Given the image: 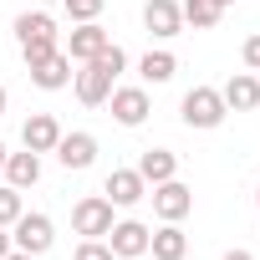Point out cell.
<instances>
[{
    "label": "cell",
    "mask_w": 260,
    "mask_h": 260,
    "mask_svg": "<svg viewBox=\"0 0 260 260\" xmlns=\"http://www.w3.org/2000/svg\"><path fill=\"white\" fill-rule=\"evenodd\" d=\"M16 36H21V56L26 61H41V56H51L56 51V26H51V16H21L16 21Z\"/></svg>",
    "instance_id": "obj_1"
},
{
    "label": "cell",
    "mask_w": 260,
    "mask_h": 260,
    "mask_svg": "<svg viewBox=\"0 0 260 260\" xmlns=\"http://www.w3.org/2000/svg\"><path fill=\"white\" fill-rule=\"evenodd\" d=\"M224 97L214 92V87H194V92H184V122L189 127H219L224 122Z\"/></svg>",
    "instance_id": "obj_2"
},
{
    "label": "cell",
    "mask_w": 260,
    "mask_h": 260,
    "mask_svg": "<svg viewBox=\"0 0 260 260\" xmlns=\"http://www.w3.org/2000/svg\"><path fill=\"white\" fill-rule=\"evenodd\" d=\"M72 224H77V235L97 240V235H107V230H112V204H107L102 194H92V199H82V204L72 209Z\"/></svg>",
    "instance_id": "obj_3"
},
{
    "label": "cell",
    "mask_w": 260,
    "mask_h": 260,
    "mask_svg": "<svg viewBox=\"0 0 260 260\" xmlns=\"http://www.w3.org/2000/svg\"><path fill=\"white\" fill-rule=\"evenodd\" d=\"M51 240H56V230H51L46 214H21V219H16V250H26V255H46Z\"/></svg>",
    "instance_id": "obj_4"
},
{
    "label": "cell",
    "mask_w": 260,
    "mask_h": 260,
    "mask_svg": "<svg viewBox=\"0 0 260 260\" xmlns=\"http://www.w3.org/2000/svg\"><path fill=\"white\" fill-rule=\"evenodd\" d=\"M153 209H158V219H184L189 209H194V194L179 184V179H164V184H153Z\"/></svg>",
    "instance_id": "obj_5"
},
{
    "label": "cell",
    "mask_w": 260,
    "mask_h": 260,
    "mask_svg": "<svg viewBox=\"0 0 260 260\" xmlns=\"http://www.w3.org/2000/svg\"><path fill=\"white\" fill-rule=\"evenodd\" d=\"M107 245H112V255H117V260L148 255V224H138V219H122V224H112V230H107Z\"/></svg>",
    "instance_id": "obj_6"
},
{
    "label": "cell",
    "mask_w": 260,
    "mask_h": 260,
    "mask_svg": "<svg viewBox=\"0 0 260 260\" xmlns=\"http://www.w3.org/2000/svg\"><path fill=\"white\" fill-rule=\"evenodd\" d=\"M51 153H56L67 169H92V158H97V138H92V133H61Z\"/></svg>",
    "instance_id": "obj_7"
},
{
    "label": "cell",
    "mask_w": 260,
    "mask_h": 260,
    "mask_svg": "<svg viewBox=\"0 0 260 260\" xmlns=\"http://www.w3.org/2000/svg\"><path fill=\"white\" fill-rule=\"evenodd\" d=\"M21 138H26V148H31V153H51V148H56V138H61V122H56L51 112H31V117H26V127H21Z\"/></svg>",
    "instance_id": "obj_8"
},
{
    "label": "cell",
    "mask_w": 260,
    "mask_h": 260,
    "mask_svg": "<svg viewBox=\"0 0 260 260\" xmlns=\"http://www.w3.org/2000/svg\"><path fill=\"white\" fill-rule=\"evenodd\" d=\"M143 194H148V184H143L138 169H112L107 174V204H122L127 209V204H138Z\"/></svg>",
    "instance_id": "obj_9"
},
{
    "label": "cell",
    "mask_w": 260,
    "mask_h": 260,
    "mask_svg": "<svg viewBox=\"0 0 260 260\" xmlns=\"http://www.w3.org/2000/svg\"><path fill=\"white\" fill-rule=\"evenodd\" d=\"M112 117H117L122 127H138V122L148 117V92H143V87H117V92H112Z\"/></svg>",
    "instance_id": "obj_10"
},
{
    "label": "cell",
    "mask_w": 260,
    "mask_h": 260,
    "mask_svg": "<svg viewBox=\"0 0 260 260\" xmlns=\"http://www.w3.org/2000/svg\"><path fill=\"white\" fill-rule=\"evenodd\" d=\"M143 26L153 36H179L184 31V11L174 6V0H148V6H143Z\"/></svg>",
    "instance_id": "obj_11"
},
{
    "label": "cell",
    "mask_w": 260,
    "mask_h": 260,
    "mask_svg": "<svg viewBox=\"0 0 260 260\" xmlns=\"http://www.w3.org/2000/svg\"><path fill=\"white\" fill-rule=\"evenodd\" d=\"M31 82H36V87H46V92H56V87H67V82H72V56H61V51H51V56H41V61H31Z\"/></svg>",
    "instance_id": "obj_12"
},
{
    "label": "cell",
    "mask_w": 260,
    "mask_h": 260,
    "mask_svg": "<svg viewBox=\"0 0 260 260\" xmlns=\"http://www.w3.org/2000/svg\"><path fill=\"white\" fill-rule=\"evenodd\" d=\"M77 97H82L87 107H102V102L112 97V77H107L97 61H87V67L77 72Z\"/></svg>",
    "instance_id": "obj_13"
},
{
    "label": "cell",
    "mask_w": 260,
    "mask_h": 260,
    "mask_svg": "<svg viewBox=\"0 0 260 260\" xmlns=\"http://www.w3.org/2000/svg\"><path fill=\"white\" fill-rule=\"evenodd\" d=\"M224 107H235V112H250V107H260V82L250 77V72H235L230 82H224Z\"/></svg>",
    "instance_id": "obj_14"
},
{
    "label": "cell",
    "mask_w": 260,
    "mask_h": 260,
    "mask_svg": "<svg viewBox=\"0 0 260 260\" xmlns=\"http://www.w3.org/2000/svg\"><path fill=\"white\" fill-rule=\"evenodd\" d=\"M102 46H107V31H102L97 21H82V26L72 31V46H67V56H72V61H92Z\"/></svg>",
    "instance_id": "obj_15"
},
{
    "label": "cell",
    "mask_w": 260,
    "mask_h": 260,
    "mask_svg": "<svg viewBox=\"0 0 260 260\" xmlns=\"http://www.w3.org/2000/svg\"><path fill=\"white\" fill-rule=\"evenodd\" d=\"M148 250H153V260H184L189 240H184V230H179L174 219H164V230L148 235Z\"/></svg>",
    "instance_id": "obj_16"
},
{
    "label": "cell",
    "mask_w": 260,
    "mask_h": 260,
    "mask_svg": "<svg viewBox=\"0 0 260 260\" xmlns=\"http://www.w3.org/2000/svg\"><path fill=\"white\" fill-rule=\"evenodd\" d=\"M6 179H11V189H31L36 179H41V153H6Z\"/></svg>",
    "instance_id": "obj_17"
},
{
    "label": "cell",
    "mask_w": 260,
    "mask_h": 260,
    "mask_svg": "<svg viewBox=\"0 0 260 260\" xmlns=\"http://www.w3.org/2000/svg\"><path fill=\"white\" fill-rule=\"evenodd\" d=\"M138 174H143V184H164V179L179 174V158H174L169 148H148V153L138 158Z\"/></svg>",
    "instance_id": "obj_18"
},
{
    "label": "cell",
    "mask_w": 260,
    "mask_h": 260,
    "mask_svg": "<svg viewBox=\"0 0 260 260\" xmlns=\"http://www.w3.org/2000/svg\"><path fill=\"white\" fill-rule=\"evenodd\" d=\"M138 72H143V82H169V77H174V72H179V61H174V56H169V51H148V56H143V67H138Z\"/></svg>",
    "instance_id": "obj_19"
},
{
    "label": "cell",
    "mask_w": 260,
    "mask_h": 260,
    "mask_svg": "<svg viewBox=\"0 0 260 260\" xmlns=\"http://www.w3.org/2000/svg\"><path fill=\"white\" fill-rule=\"evenodd\" d=\"M179 11H184L189 26H214V21H219V6H214V0H184Z\"/></svg>",
    "instance_id": "obj_20"
},
{
    "label": "cell",
    "mask_w": 260,
    "mask_h": 260,
    "mask_svg": "<svg viewBox=\"0 0 260 260\" xmlns=\"http://www.w3.org/2000/svg\"><path fill=\"white\" fill-rule=\"evenodd\" d=\"M21 214H26V209H21V189L6 184V189H0V224H16Z\"/></svg>",
    "instance_id": "obj_21"
},
{
    "label": "cell",
    "mask_w": 260,
    "mask_h": 260,
    "mask_svg": "<svg viewBox=\"0 0 260 260\" xmlns=\"http://www.w3.org/2000/svg\"><path fill=\"white\" fill-rule=\"evenodd\" d=\"M92 61H97V67H102V72H107V77H117V72H122V67H127V56H122V46H112V41H107V46H102V51H97V56H92Z\"/></svg>",
    "instance_id": "obj_22"
},
{
    "label": "cell",
    "mask_w": 260,
    "mask_h": 260,
    "mask_svg": "<svg viewBox=\"0 0 260 260\" xmlns=\"http://www.w3.org/2000/svg\"><path fill=\"white\" fill-rule=\"evenodd\" d=\"M77 260H117V255H112V245H102V240H82V245H77Z\"/></svg>",
    "instance_id": "obj_23"
},
{
    "label": "cell",
    "mask_w": 260,
    "mask_h": 260,
    "mask_svg": "<svg viewBox=\"0 0 260 260\" xmlns=\"http://www.w3.org/2000/svg\"><path fill=\"white\" fill-rule=\"evenodd\" d=\"M67 11H72V21H97L102 0H67Z\"/></svg>",
    "instance_id": "obj_24"
},
{
    "label": "cell",
    "mask_w": 260,
    "mask_h": 260,
    "mask_svg": "<svg viewBox=\"0 0 260 260\" xmlns=\"http://www.w3.org/2000/svg\"><path fill=\"white\" fill-rule=\"evenodd\" d=\"M245 67H250V72H260V31L245 41Z\"/></svg>",
    "instance_id": "obj_25"
},
{
    "label": "cell",
    "mask_w": 260,
    "mask_h": 260,
    "mask_svg": "<svg viewBox=\"0 0 260 260\" xmlns=\"http://www.w3.org/2000/svg\"><path fill=\"white\" fill-rule=\"evenodd\" d=\"M11 250H16V245H11V235H6V224H0V260H6Z\"/></svg>",
    "instance_id": "obj_26"
},
{
    "label": "cell",
    "mask_w": 260,
    "mask_h": 260,
    "mask_svg": "<svg viewBox=\"0 0 260 260\" xmlns=\"http://www.w3.org/2000/svg\"><path fill=\"white\" fill-rule=\"evenodd\" d=\"M224 260H255V255H250V250H230Z\"/></svg>",
    "instance_id": "obj_27"
},
{
    "label": "cell",
    "mask_w": 260,
    "mask_h": 260,
    "mask_svg": "<svg viewBox=\"0 0 260 260\" xmlns=\"http://www.w3.org/2000/svg\"><path fill=\"white\" fill-rule=\"evenodd\" d=\"M6 260H36V255H26V250H11V255H6Z\"/></svg>",
    "instance_id": "obj_28"
},
{
    "label": "cell",
    "mask_w": 260,
    "mask_h": 260,
    "mask_svg": "<svg viewBox=\"0 0 260 260\" xmlns=\"http://www.w3.org/2000/svg\"><path fill=\"white\" fill-rule=\"evenodd\" d=\"M0 117H6V87H0Z\"/></svg>",
    "instance_id": "obj_29"
},
{
    "label": "cell",
    "mask_w": 260,
    "mask_h": 260,
    "mask_svg": "<svg viewBox=\"0 0 260 260\" xmlns=\"http://www.w3.org/2000/svg\"><path fill=\"white\" fill-rule=\"evenodd\" d=\"M0 169H6V143H0Z\"/></svg>",
    "instance_id": "obj_30"
},
{
    "label": "cell",
    "mask_w": 260,
    "mask_h": 260,
    "mask_svg": "<svg viewBox=\"0 0 260 260\" xmlns=\"http://www.w3.org/2000/svg\"><path fill=\"white\" fill-rule=\"evenodd\" d=\"M214 6H219V11H224V6H230V0H214Z\"/></svg>",
    "instance_id": "obj_31"
},
{
    "label": "cell",
    "mask_w": 260,
    "mask_h": 260,
    "mask_svg": "<svg viewBox=\"0 0 260 260\" xmlns=\"http://www.w3.org/2000/svg\"><path fill=\"white\" fill-rule=\"evenodd\" d=\"M255 199H260V194H255Z\"/></svg>",
    "instance_id": "obj_32"
}]
</instances>
